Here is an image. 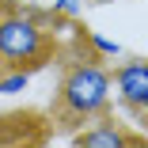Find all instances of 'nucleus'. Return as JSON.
<instances>
[{"instance_id": "nucleus-1", "label": "nucleus", "mask_w": 148, "mask_h": 148, "mask_svg": "<svg viewBox=\"0 0 148 148\" xmlns=\"http://www.w3.org/2000/svg\"><path fill=\"white\" fill-rule=\"evenodd\" d=\"M114 103V80L110 69L103 65V57L95 53H72L61 80H57V114L65 122H91V118L106 114Z\"/></svg>"}, {"instance_id": "nucleus-2", "label": "nucleus", "mask_w": 148, "mask_h": 148, "mask_svg": "<svg viewBox=\"0 0 148 148\" xmlns=\"http://www.w3.org/2000/svg\"><path fill=\"white\" fill-rule=\"evenodd\" d=\"M53 12L34 8H4L0 12V61L12 69H42L53 57Z\"/></svg>"}, {"instance_id": "nucleus-3", "label": "nucleus", "mask_w": 148, "mask_h": 148, "mask_svg": "<svg viewBox=\"0 0 148 148\" xmlns=\"http://www.w3.org/2000/svg\"><path fill=\"white\" fill-rule=\"evenodd\" d=\"M114 80V99L122 103L125 110H137L148 95V57H125L110 69Z\"/></svg>"}, {"instance_id": "nucleus-4", "label": "nucleus", "mask_w": 148, "mask_h": 148, "mask_svg": "<svg viewBox=\"0 0 148 148\" xmlns=\"http://www.w3.org/2000/svg\"><path fill=\"white\" fill-rule=\"evenodd\" d=\"M76 144H84V148H129V144H144V137L125 133L106 110V114L91 118V122H84V129L76 133Z\"/></svg>"}, {"instance_id": "nucleus-5", "label": "nucleus", "mask_w": 148, "mask_h": 148, "mask_svg": "<svg viewBox=\"0 0 148 148\" xmlns=\"http://www.w3.org/2000/svg\"><path fill=\"white\" fill-rule=\"evenodd\" d=\"M80 42L91 49L95 57H103V61H118V57H125V49L118 46L114 38H106V34H99V31H91V27H84L80 31Z\"/></svg>"}, {"instance_id": "nucleus-6", "label": "nucleus", "mask_w": 148, "mask_h": 148, "mask_svg": "<svg viewBox=\"0 0 148 148\" xmlns=\"http://www.w3.org/2000/svg\"><path fill=\"white\" fill-rule=\"evenodd\" d=\"M31 69H12V65H4L0 69V95H19V91H27L31 87Z\"/></svg>"}, {"instance_id": "nucleus-7", "label": "nucleus", "mask_w": 148, "mask_h": 148, "mask_svg": "<svg viewBox=\"0 0 148 148\" xmlns=\"http://www.w3.org/2000/svg\"><path fill=\"white\" fill-rule=\"evenodd\" d=\"M49 12H53V15H65V19H76V15H80V0H53Z\"/></svg>"}, {"instance_id": "nucleus-8", "label": "nucleus", "mask_w": 148, "mask_h": 148, "mask_svg": "<svg viewBox=\"0 0 148 148\" xmlns=\"http://www.w3.org/2000/svg\"><path fill=\"white\" fill-rule=\"evenodd\" d=\"M133 114H137V118H140V122H144V125H148V95H144V103H140V106H137V110H133Z\"/></svg>"}, {"instance_id": "nucleus-9", "label": "nucleus", "mask_w": 148, "mask_h": 148, "mask_svg": "<svg viewBox=\"0 0 148 148\" xmlns=\"http://www.w3.org/2000/svg\"><path fill=\"white\" fill-rule=\"evenodd\" d=\"M0 69H4V61H0Z\"/></svg>"}]
</instances>
